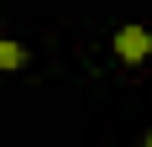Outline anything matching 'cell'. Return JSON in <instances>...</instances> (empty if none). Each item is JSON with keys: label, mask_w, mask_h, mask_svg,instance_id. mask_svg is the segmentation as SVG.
Returning <instances> with one entry per match:
<instances>
[{"label": "cell", "mask_w": 152, "mask_h": 147, "mask_svg": "<svg viewBox=\"0 0 152 147\" xmlns=\"http://www.w3.org/2000/svg\"><path fill=\"white\" fill-rule=\"evenodd\" d=\"M142 147H152V137H147V142H142Z\"/></svg>", "instance_id": "3"}, {"label": "cell", "mask_w": 152, "mask_h": 147, "mask_svg": "<svg viewBox=\"0 0 152 147\" xmlns=\"http://www.w3.org/2000/svg\"><path fill=\"white\" fill-rule=\"evenodd\" d=\"M21 63H26V47H21V42H11V37H0V68H5V74H16Z\"/></svg>", "instance_id": "2"}, {"label": "cell", "mask_w": 152, "mask_h": 147, "mask_svg": "<svg viewBox=\"0 0 152 147\" xmlns=\"http://www.w3.org/2000/svg\"><path fill=\"white\" fill-rule=\"evenodd\" d=\"M115 53H121L126 63H142L152 53V32L147 26H121V32H115Z\"/></svg>", "instance_id": "1"}]
</instances>
